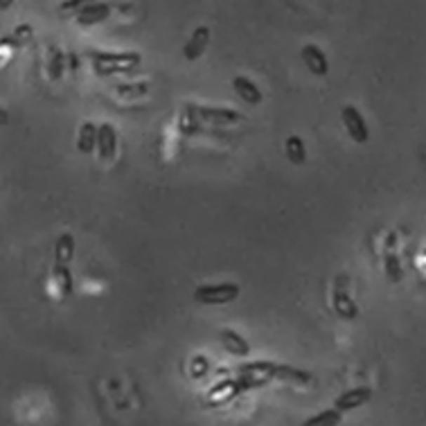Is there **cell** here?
I'll use <instances>...</instances> for the list:
<instances>
[{"instance_id": "6da1fadb", "label": "cell", "mask_w": 426, "mask_h": 426, "mask_svg": "<svg viewBox=\"0 0 426 426\" xmlns=\"http://www.w3.org/2000/svg\"><path fill=\"white\" fill-rule=\"evenodd\" d=\"M93 68L98 74H113V72H131L140 66L142 57L138 52H93Z\"/></svg>"}, {"instance_id": "7a4b0ae2", "label": "cell", "mask_w": 426, "mask_h": 426, "mask_svg": "<svg viewBox=\"0 0 426 426\" xmlns=\"http://www.w3.org/2000/svg\"><path fill=\"white\" fill-rule=\"evenodd\" d=\"M278 366L280 364H269V361H253L237 370L239 383L246 388H260L264 383H269L273 379H278Z\"/></svg>"}, {"instance_id": "3957f363", "label": "cell", "mask_w": 426, "mask_h": 426, "mask_svg": "<svg viewBox=\"0 0 426 426\" xmlns=\"http://www.w3.org/2000/svg\"><path fill=\"white\" fill-rule=\"evenodd\" d=\"M239 298V286L232 282L204 284L194 291V300L201 305H228Z\"/></svg>"}, {"instance_id": "277c9868", "label": "cell", "mask_w": 426, "mask_h": 426, "mask_svg": "<svg viewBox=\"0 0 426 426\" xmlns=\"http://www.w3.org/2000/svg\"><path fill=\"white\" fill-rule=\"evenodd\" d=\"M340 120H343L345 131L350 133V138H352L354 142H359V145L368 142V138H370L368 122L364 120V115L359 113L357 106H352V104L343 106V109H340Z\"/></svg>"}, {"instance_id": "5b68a950", "label": "cell", "mask_w": 426, "mask_h": 426, "mask_svg": "<svg viewBox=\"0 0 426 426\" xmlns=\"http://www.w3.org/2000/svg\"><path fill=\"white\" fill-rule=\"evenodd\" d=\"M241 390H244V386L239 383V379L219 381L206 392V404H208V406H221V404H228V401L235 399Z\"/></svg>"}, {"instance_id": "8992f818", "label": "cell", "mask_w": 426, "mask_h": 426, "mask_svg": "<svg viewBox=\"0 0 426 426\" xmlns=\"http://www.w3.org/2000/svg\"><path fill=\"white\" fill-rule=\"evenodd\" d=\"M189 111L197 115L199 120L204 122H210V124H235V122H241L244 115L237 113V111H230V109H210V106H189Z\"/></svg>"}, {"instance_id": "52a82bcc", "label": "cell", "mask_w": 426, "mask_h": 426, "mask_svg": "<svg viewBox=\"0 0 426 426\" xmlns=\"http://www.w3.org/2000/svg\"><path fill=\"white\" fill-rule=\"evenodd\" d=\"M300 57L305 59V66L309 68V72L316 74V77H327L329 61H327V55H325L321 48L314 46V44H309V46L302 48Z\"/></svg>"}, {"instance_id": "ba28073f", "label": "cell", "mask_w": 426, "mask_h": 426, "mask_svg": "<svg viewBox=\"0 0 426 426\" xmlns=\"http://www.w3.org/2000/svg\"><path fill=\"white\" fill-rule=\"evenodd\" d=\"M370 397H372V390L368 386H359V388H352V390H345L343 395H338L336 401H334V408H338L340 413L354 411L359 406H364V404H368Z\"/></svg>"}, {"instance_id": "9c48e42d", "label": "cell", "mask_w": 426, "mask_h": 426, "mask_svg": "<svg viewBox=\"0 0 426 426\" xmlns=\"http://www.w3.org/2000/svg\"><path fill=\"white\" fill-rule=\"evenodd\" d=\"M118 152V133H115L113 124L98 126V154L102 161H111Z\"/></svg>"}, {"instance_id": "30bf717a", "label": "cell", "mask_w": 426, "mask_h": 426, "mask_svg": "<svg viewBox=\"0 0 426 426\" xmlns=\"http://www.w3.org/2000/svg\"><path fill=\"white\" fill-rule=\"evenodd\" d=\"M208 44H210V29H208L206 25L197 27V29H194V34L189 36V41H187L185 48H183V55H185V59H187V61H194V59H199V57L206 52Z\"/></svg>"}, {"instance_id": "8fae6325", "label": "cell", "mask_w": 426, "mask_h": 426, "mask_svg": "<svg viewBox=\"0 0 426 426\" xmlns=\"http://www.w3.org/2000/svg\"><path fill=\"white\" fill-rule=\"evenodd\" d=\"M109 14H111L109 3H98V0H93L91 5L79 9L77 20H79V25H95V23H102L104 18H109Z\"/></svg>"}, {"instance_id": "7c38bea8", "label": "cell", "mask_w": 426, "mask_h": 426, "mask_svg": "<svg viewBox=\"0 0 426 426\" xmlns=\"http://www.w3.org/2000/svg\"><path fill=\"white\" fill-rule=\"evenodd\" d=\"M219 338H221V345L226 347L230 354H235V357H248L251 354L248 340L239 336L237 332H232V329H221Z\"/></svg>"}, {"instance_id": "4fadbf2b", "label": "cell", "mask_w": 426, "mask_h": 426, "mask_svg": "<svg viewBox=\"0 0 426 426\" xmlns=\"http://www.w3.org/2000/svg\"><path fill=\"white\" fill-rule=\"evenodd\" d=\"M232 88H235V93L246 104H260L262 98H264L262 91L255 86V84L248 77H235V79H232Z\"/></svg>"}, {"instance_id": "5bb4252c", "label": "cell", "mask_w": 426, "mask_h": 426, "mask_svg": "<svg viewBox=\"0 0 426 426\" xmlns=\"http://www.w3.org/2000/svg\"><path fill=\"white\" fill-rule=\"evenodd\" d=\"M334 309H336V314H338L340 318H345V321H354V318L359 316L357 302H354L352 298H350V293L343 291V289H336V291H334Z\"/></svg>"}, {"instance_id": "9a60e30c", "label": "cell", "mask_w": 426, "mask_h": 426, "mask_svg": "<svg viewBox=\"0 0 426 426\" xmlns=\"http://www.w3.org/2000/svg\"><path fill=\"white\" fill-rule=\"evenodd\" d=\"M77 149L81 154H93L95 149H98V126H95L93 122H84L79 126Z\"/></svg>"}, {"instance_id": "2e32d148", "label": "cell", "mask_w": 426, "mask_h": 426, "mask_svg": "<svg viewBox=\"0 0 426 426\" xmlns=\"http://www.w3.org/2000/svg\"><path fill=\"white\" fill-rule=\"evenodd\" d=\"M74 258V237L63 232L55 244V264H70Z\"/></svg>"}, {"instance_id": "e0dca14e", "label": "cell", "mask_w": 426, "mask_h": 426, "mask_svg": "<svg viewBox=\"0 0 426 426\" xmlns=\"http://www.w3.org/2000/svg\"><path fill=\"white\" fill-rule=\"evenodd\" d=\"M52 278H55V284H57V289L63 298H68L72 293L70 264H55V269H52Z\"/></svg>"}, {"instance_id": "ac0fdd59", "label": "cell", "mask_w": 426, "mask_h": 426, "mask_svg": "<svg viewBox=\"0 0 426 426\" xmlns=\"http://www.w3.org/2000/svg\"><path fill=\"white\" fill-rule=\"evenodd\" d=\"M286 158L293 165H302L307 161V152H305V142L300 135H291L286 138Z\"/></svg>"}, {"instance_id": "d6986e66", "label": "cell", "mask_w": 426, "mask_h": 426, "mask_svg": "<svg viewBox=\"0 0 426 426\" xmlns=\"http://www.w3.org/2000/svg\"><path fill=\"white\" fill-rule=\"evenodd\" d=\"M340 420H343V413H340L338 408H329L325 413H318L314 415V418H309L305 422V426H321V424H340Z\"/></svg>"}, {"instance_id": "ffe728a7", "label": "cell", "mask_w": 426, "mask_h": 426, "mask_svg": "<svg viewBox=\"0 0 426 426\" xmlns=\"http://www.w3.org/2000/svg\"><path fill=\"white\" fill-rule=\"evenodd\" d=\"M63 68H66V57L61 55L59 48L50 50V77L52 79H61L63 77Z\"/></svg>"}, {"instance_id": "44dd1931", "label": "cell", "mask_w": 426, "mask_h": 426, "mask_svg": "<svg viewBox=\"0 0 426 426\" xmlns=\"http://www.w3.org/2000/svg\"><path fill=\"white\" fill-rule=\"evenodd\" d=\"M149 91V86L147 84H122V86H118L115 88V93L118 95H122V98H142V95Z\"/></svg>"}, {"instance_id": "7402d4cb", "label": "cell", "mask_w": 426, "mask_h": 426, "mask_svg": "<svg viewBox=\"0 0 426 426\" xmlns=\"http://www.w3.org/2000/svg\"><path fill=\"white\" fill-rule=\"evenodd\" d=\"M386 275H388L390 282H399L401 275H404V273H401L399 258H397V255H392V253L386 255Z\"/></svg>"}, {"instance_id": "603a6c76", "label": "cell", "mask_w": 426, "mask_h": 426, "mask_svg": "<svg viewBox=\"0 0 426 426\" xmlns=\"http://www.w3.org/2000/svg\"><path fill=\"white\" fill-rule=\"evenodd\" d=\"M91 3H93V0H63L61 12H79L81 7H86Z\"/></svg>"}, {"instance_id": "cb8c5ba5", "label": "cell", "mask_w": 426, "mask_h": 426, "mask_svg": "<svg viewBox=\"0 0 426 426\" xmlns=\"http://www.w3.org/2000/svg\"><path fill=\"white\" fill-rule=\"evenodd\" d=\"M208 372V366H206V359L204 357H199V359H194V368H192V375L194 377H204Z\"/></svg>"}, {"instance_id": "d4e9b609", "label": "cell", "mask_w": 426, "mask_h": 426, "mask_svg": "<svg viewBox=\"0 0 426 426\" xmlns=\"http://www.w3.org/2000/svg\"><path fill=\"white\" fill-rule=\"evenodd\" d=\"M12 3H14V0H0V12H5V9L12 7Z\"/></svg>"}, {"instance_id": "484cf974", "label": "cell", "mask_w": 426, "mask_h": 426, "mask_svg": "<svg viewBox=\"0 0 426 426\" xmlns=\"http://www.w3.org/2000/svg\"><path fill=\"white\" fill-rule=\"evenodd\" d=\"M9 122V113L0 109V124H7Z\"/></svg>"}]
</instances>
